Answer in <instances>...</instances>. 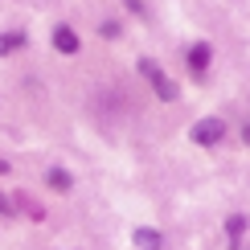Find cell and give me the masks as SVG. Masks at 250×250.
Returning a JSON list of instances; mask_svg holds the SVG:
<instances>
[{
    "label": "cell",
    "mask_w": 250,
    "mask_h": 250,
    "mask_svg": "<svg viewBox=\"0 0 250 250\" xmlns=\"http://www.w3.org/2000/svg\"><path fill=\"white\" fill-rule=\"evenodd\" d=\"M0 217H13V201H8L4 193H0Z\"/></svg>",
    "instance_id": "obj_9"
},
{
    "label": "cell",
    "mask_w": 250,
    "mask_h": 250,
    "mask_svg": "<svg viewBox=\"0 0 250 250\" xmlns=\"http://www.w3.org/2000/svg\"><path fill=\"white\" fill-rule=\"evenodd\" d=\"M242 140H246V144H250V123H246V127H242Z\"/></svg>",
    "instance_id": "obj_11"
},
{
    "label": "cell",
    "mask_w": 250,
    "mask_h": 250,
    "mask_svg": "<svg viewBox=\"0 0 250 250\" xmlns=\"http://www.w3.org/2000/svg\"><path fill=\"white\" fill-rule=\"evenodd\" d=\"M54 49H58V54H66V58L78 54V49H82V45H78V33H74L70 25H58V29H54Z\"/></svg>",
    "instance_id": "obj_3"
},
{
    "label": "cell",
    "mask_w": 250,
    "mask_h": 250,
    "mask_svg": "<svg viewBox=\"0 0 250 250\" xmlns=\"http://www.w3.org/2000/svg\"><path fill=\"white\" fill-rule=\"evenodd\" d=\"M4 172H8V160H0V176H4Z\"/></svg>",
    "instance_id": "obj_12"
},
{
    "label": "cell",
    "mask_w": 250,
    "mask_h": 250,
    "mask_svg": "<svg viewBox=\"0 0 250 250\" xmlns=\"http://www.w3.org/2000/svg\"><path fill=\"white\" fill-rule=\"evenodd\" d=\"M131 238H135V246H140V250H164V234L152 230V226H140Z\"/></svg>",
    "instance_id": "obj_4"
},
{
    "label": "cell",
    "mask_w": 250,
    "mask_h": 250,
    "mask_svg": "<svg viewBox=\"0 0 250 250\" xmlns=\"http://www.w3.org/2000/svg\"><path fill=\"white\" fill-rule=\"evenodd\" d=\"M222 135H226V123L217 119V115L193 123V144H201V148H217V144H222Z\"/></svg>",
    "instance_id": "obj_2"
},
{
    "label": "cell",
    "mask_w": 250,
    "mask_h": 250,
    "mask_svg": "<svg viewBox=\"0 0 250 250\" xmlns=\"http://www.w3.org/2000/svg\"><path fill=\"white\" fill-rule=\"evenodd\" d=\"M45 181H49V189H58V193H70V189H74V176H70L66 168H49Z\"/></svg>",
    "instance_id": "obj_7"
},
{
    "label": "cell",
    "mask_w": 250,
    "mask_h": 250,
    "mask_svg": "<svg viewBox=\"0 0 250 250\" xmlns=\"http://www.w3.org/2000/svg\"><path fill=\"white\" fill-rule=\"evenodd\" d=\"M123 4H127V8H131L135 17H144V0H123Z\"/></svg>",
    "instance_id": "obj_10"
},
{
    "label": "cell",
    "mask_w": 250,
    "mask_h": 250,
    "mask_svg": "<svg viewBox=\"0 0 250 250\" xmlns=\"http://www.w3.org/2000/svg\"><path fill=\"white\" fill-rule=\"evenodd\" d=\"M226 234H230V250H238V242H242V234H246V213H234L230 222H226Z\"/></svg>",
    "instance_id": "obj_8"
},
{
    "label": "cell",
    "mask_w": 250,
    "mask_h": 250,
    "mask_svg": "<svg viewBox=\"0 0 250 250\" xmlns=\"http://www.w3.org/2000/svg\"><path fill=\"white\" fill-rule=\"evenodd\" d=\"M25 33L21 29H8V33H0V54H17V49H25Z\"/></svg>",
    "instance_id": "obj_6"
},
{
    "label": "cell",
    "mask_w": 250,
    "mask_h": 250,
    "mask_svg": "<svg viewBox=\"0 0 250 250\" xmlns=\"http://www.w3.org/2000/svg\"><path fill=\"white\" fill-rule=\"evenodd\" d=\"M209 54H213V49L205 45V41H197V45L189 49V70H193V74H205V66H209Z\"/></svg>",
    "instance_id": "obj_5"
},
{
    "label": "cell",
    "mask_w": 250,
    "mask_h": 250,
    "mask_svg": "<svg viewBox=\"0 0 250 250\" xmlns=\"http://www.w3.org/2000/svg\"><path fill=\"white\" fill-rule=\"evenodd\" d=\"M140 74L152 82V90H156V95H160L164 103H176V95H181V90H176V82H172V78L160 70V62H152V58H140Z\"/></svg>",
    "instance_id": "obj_1"
}]
</instances>
